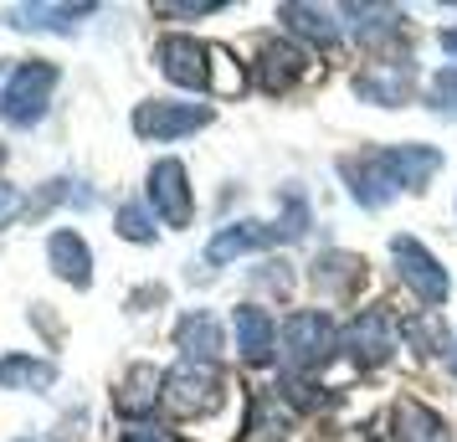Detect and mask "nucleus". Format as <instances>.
<instances>
[{
  "label": "nucleus",
  "instance_id": "nucleus-9",
  "mask_svg": "<svg viewBox=\"0 0 457 442\" xmlns=\"http://www.w3.org/2000/svg\"><path fill=\"white\" fill-rule=\"evenodd\" d=\"M345 180H350L354 201L365 211H380L391 196H401V186H395L391 165H386V154L375 149V154H360V160H345Z\"/></svg>",
  "mask_w": 457,
  "mask_h": 442
},
{
  "label": "nucleus",
  "instance_id": "nucleus-6",
  "mask_svg": "<svg viewBox=\"0 0 457 442\" xmlns=\"http://www.w3.org/2000/svg\"><path fill=\"white\" fill-rule=\"evenodd\" d=\"M206 124H211L206 104H165V98H154V104L134 108V129L145 139H180V134H195Z\"/></svg>",
  "mask_w": 457,
  "mask_h": 442
},
{
  "label": "nucleus",
  "instance_id": "nucleus-5",
  "mask_svg": "<svg viewBox=\"0 0 457 442\" xmlns=\"http://www.w3.org/2000/svg\"><path fill=\"white\" fill-rule=\"evenodd\" d=\"M154 63L170 83L180 88H211V63H216V46H201L195 37H165L154 46Z\"/></svg>",
  "mask_w": 457,
  "mask_h": 442
},
{
  "label": "nucleus",
  "instance_id": "nucleus-15",
  "mask_svg": "<svg viewBox=\"0 0 457 442\" xmlns=\"http://www.w3.org/2000/svg\"><path fill=\"white\" fill-rule=\"evenodd\" d=\"M160 396H165V376H160L154 365H134L113 401H119V412H124V417H149V412L160 406Z\"/></svg>",
  "mask_w": 457,
  "mask_h": 442
},
{
  "label": "nucleus",
  "instance_id": "nucleus-27",
  "mask_svg": "<svg viewBox=\"0 0 457 442\" xmlns=\"http://www.w3.org/2000/svg\"><path fill=\"white\" fill-rule=\"evenodd\" d=\"M119 237H129V242H154V221H149L145 206H124L119 211Z\"/></svg>",
  "mask_w": 457,
  "mask_h": 442
},
{
  "label": "nucleus",
  "instance_id": "nucleus-14",
  "mask_svg": "<svg viewBox=\"0 0 457 442\" xmlns=\"http://www.w3.org/2000/svg\"><path fill=\"white\" fill-rule=\"evenodd\" d=\"M380 154H386V165H391L401 190H421L442 170V154L432 145H395V149H380Z\"/></svg>",
  "mask_w": 457,
  "mask_h": 442
},
{
  "label": "nucleus",
  "instance_id": "nucleus-3",
  "mask_svg": "<svg viewBox=\"0 0 457 442\" xmlns=\"http://www.w3.org/2000/svg\"><path fill=\"white\" fill-rule=\"evenodd\" d=\"M52 88H57V67L42 63V57H31V63H21L11 72L5 98H0V113L16 129H31L46 113V104H52Z\"/></svg>",
  "mask_w": 457,
  "mask_h": 442
},
{
  "label": "nucleus",
  "instance_id": "nucleus-2",
  "mask_svg": "<svg viewBox=\"0 0 457 442\" xmlns=\"http://www.w3.org/2000/svg\"><path fill=\"white\" fill-rule=\"evenodd\" d=\"M216 401H221V371L206 365V360H180V365L165 376L160 406H165L170 417H201V412H211Z\"/></svg>",
  "mask_w": 457,
  "mask_h": 442
},
{
  "label": "nucleus",
  "instance_id": "nucleus-30",
  "mask_svg": "<svg viewBox=\"0 0 457 442\" xmlns=\"http://www.w3.org/2000/svg\"><path fill=\"white\" fill-rule=\"evenodd\" d=\"M21 206H26V201L16 196V190H11V186H0V227H5V221H11V216H16Z\"/></svg>",
  "mask_w": 457,
  "mask_h": 442
},
{
  "label": "nucleus",
  "instance_id": "nucleus-19",
  "mask_svg": "<svg viewBox=\"0 0 457 442\" xmlns=\"http://www.w3.org/2000/svg\"><path fill=\"white\" fill-rule=\"evenodd\" d=\"M278 16H283V26H288L293 37H303V42H313V46H334V42H339L334 16H329V11H319V5H298V0H293V5L278 11Z\"/></svg>",
  "mask_w": 457,
  "mask_h": 442
},
{
  "label": "nucleus",
  "instance_id": "nucleus-22",
  "mask_svg": "<svg viewBox=\"0 0 457 442\" xmlns=\"http://www.w3.org/2000/svg\"><path fill=\"white\" fill-rule=\"evenodd\" d=\"M360 278H365V268H360V257H350V253H324L313 263V283L329 288V294H354Z\"/></svg>",
  "mask_w": 457,
  "mask_h": 442
},
{
  "label": "nucleus",
  "instance_id": "nucleus-23",
  "mask_svg": "<svg viewBox=\"0 0 457 442\" xmlns=\"http://www.w3.org/2000/svg\"><path fill=\"white\" fill-rule=\"evenodd\" d=\"M406 339H411V350L421 355H436V350H447V329H442V314L436 309H421V314L406 319Z\"/></svg>",
  "mask_w": 457,
  "mask_h": 442
},
{
  "label": "nucleus",
  "instance_id": "nucleus-8",
  "mask_svg": "<svg viewBox=\"0 0 457 442\" xmlns=\"http://www.w3.org/2000/svg\"><path fill=\"white\" fill-rule=\"evenodd\" d=\"M149 206L165 216V227H190V186H186V165L180 160H160L149 170Z\"/></svg>",
  "mask_w": 457,
  "mask_h": 442
},
{
  "label": "nucleus",
  "instance_id": "nucleus-31",
  "mask_svg": "<svg viewBox=\"0 0 457 442\" xmlns=\"http://www.w3.org/2000/svg\"><path fill=\"white\" fill-rule=\"evenodd\" d=\"M436 42H442V52H447V57H457V31H442Z\"/></svg>",
  "mask_w": 457,
  "mask_h": 442
},
{
  "label": "nucleus",
  "instance_id": "nucleus-11",
  "mask_svg": "<svg viewBox=\"0 0 457 442\" xmlns=\"http://www.w3.org/2000/svg\"><path fill=\"white\" fill-rule=\"evenodd\" d=\"M231 329H237V350L247 365H268L272 350H278V329H272L268 309H257V304H242L237 314H231Z\"/></svg>",
  "mask_w": 457,
  "mask_h": 442
},
{
  "label": "nucleus",
  "instance_id": "nucleus-29",
  "mask_svg": "<svg viewBox=\"0 0 457 442\" xmlns=\"http://www.w3.org/2000/svg\"><path fill=\"white\" fill-rule=\"evenodd\" d=\"M206 11H221V0H195V5H160V16H206Z\"/></svg>",
  "mask_w": 457,
  "mask_h": 442
},
{
  "label": "nucleus",
  "instance_id": "nucleus-1",
  "mask_svg": "<svg viewBox=\"0 0 457 442\" xmlns=\"http://www.w3.org/2000/svg\"><path fill=\"white\" fill-rule=\"evenodd\" d=\"M339 329H334V319L324 309H298L288 314L283 324V355H288V371L293 376H303V371H319L324 360L339 350Z\"/></svg>",
  "mask_w": 457,
  "mask_h": 442
},
{
  "label": "nucleus",
  "instance_id": "nucleus-21",
  "mask_svg": "<svg viewBox=\"0 0 457 442\" xmlns=\"http://www.w3.org/2000/svg\"><path fill=\"white\" fill-rule=\"evenodd\" d=\"M345 16H350V31L360 42H386L401 31V11L395 5H345Z\"/></svg>",
  "mask_w": 457,
  "mask_h": 442
},
{
  "label": "nucleus",
  "instance_id": "nucleus-4",
  "mask_svg": "<svg viewBox=\"0 0 457 442\" xmlns=\"http://www.w3.org/2000/svg\"><path fill=\"white\" fill-rule=\"evenodd\" d=\"M391 257L395 268H401V278L411 283L416 298H427V304H447V294H453V278H447V268L436 263L416 237H395L391 242Z\"/></svg>",
  "mask_w": 457,
  "mask_h": 442
},
{
  "label": "nucleus",
  "instance_id": "nucleus-7",
  "mask_svg": "<svg viewBox=\"0 0 457 442\" xmlns=\"http://www.w3.org/2000/svg\"><path fill=\"white\" fill-rule=\"evenodd\" d=\"M345 350H350V360L360 365V371H380L386 360H391V319L380 314V309H365V314L350 319V329H345V339H339Z\"/></svg>",
  "mask_w": 457,
  "mask_h": 442
},
{
  "label": "nucleus",
  "instance_id": "nucleus-18",
  "mask_svg": "<svg viewBox=\"0 0 457 442\" xmlns=\"http://www.w3.org/2000/svg\"><path fill=\"white\" fill-rule=\"evenodd\" d=\"M57 380V365L37 355H0V386L5 391H46Z\"/></svg>",
  "mask_w": 457,
  "mask_h": 442
},
{
  "label": "nucleus",
  "instance_id": "nucleus-25",
  "mask_svg": "<svg viewBox=\"0 0 457 442\" xmlns=\"http://www.w3.org/2000/svg\"><path fill=\"white\" fill-rule=\"evenodd\" d=\"M303 232H309V206H303V196L293 190L288 201H283V221L272 227V237H278V242H298Z\"/></svg>",
  "mask_w": 457,
  "mask_h": 442
},
{
  "label": "nucleus",
  "instance_id": "nucleus-32",
  "mask_svg": "<svg viewBox=\"0 0 457 442\" xmlns=\"http://www.w3.org/2000/svg\"><path fill=\"white\" fill-rule=\"evenodd\" d=\"M453 371H457V345H453Z\"/></svg>",
  "mask_w": 457,
  "mask_h": 442
},
{
  "label": "nucleus",
  "instance_id": "nucleus-13",
  "mask_svg": "<svg viewBox=\"0 0 457 442\" xmlns=\"http://www.w3.org/2000/svg\"><path fill=\"white\" fill-rule=\"evenodd\" d=\"M268 242H278L272 227H262V221H231V227H221V232L211 237L206 263H211V268H221V263L247 257V253H257V247H268Z\"/></svg>",
  "mask_w": 457,
  "mask_h": 442
},
{
  "label": "nucleus",
  "instance_id": "nucleus-16",
  "mask_svg": "<svg viewBox=\"0 0 457 442\" xmlns=\"http://www.w3.org/2000/svg\"><path fill=\"white\" fill-rule=\"evenodd\" d=\"M93 16V5H16V11H5V21L16 26V31H72V26Z\"/></svg>",
  "mask_w": 457,
  "mask_h": 442
},
{
  "label": "nucleus",
  "instance_id": "nucleus-12",
  "mask_svg": "<svg viewBox=\"0 0 457 442\" xmlns=\"http://www.w3.org/2000/svg\"><path fill=\"white\" fill-rule=\"evenodd\" d=\"M46 263H52V273L62 278V283H72V288H87V283H93V253H87V242L78 232H52Z\"/></svg>",
  "mask_w": 457,
  "mask_h": 442
},
{
  "label": "nucleus",
  "instance_id": "nucleus-26",
  "mask_svg": "<svg viewBox=\"0 0 457 442\" xmlns=\"http://www.w3.org/2000/svg\"><path fill=\"white\" fill-rule=\"evenodd\" d=\"M432 108L442 119H457V67H442L432 78Z\"/></svg>",
  "mask_w": 457,
  "mask_h": 442
},
{
  "label": "nucleus",
  "instance_id": "nucleus-17",
  "mask_svg": "<svg viewBox=\"0 0 457 442\" xmlns=\"http://www.w3.org/2000/svg\"><path fill=\"white\" fill-rule=\"evenodd\" d=\"M395 442H453L447 421L421 401H395Z\"/></svg>",
  "mask_w": 457,
  "mask_h": 442
},
{
  "label": "nucleus",
  "instance_id": "nucleus-24",
  "mask_svg": "<svg viewBox=\"0 0 457 442\" xmlns=\"http://www.w3.org/2000/svg\"><path fill=\"white\" fill-rule=\"evenodd\" d=\"M360 93L370 98V104H380V108H401L406 104V78H386V72H365L360 78Z\"/></svg>",
  "mask_w": 457,
  "mask_h": 442
},
{
  "label": "nucleus",
  "instance_id": "nucleus-28",
  "mask_svg": "<svg viewBox=\"0 0 457 442\" xmlns=\"http://www.w3.org/2000/svg\"><path fill=\"white\" fill-rule=\"evenodd\" d=\"M119 442H170V432H160V427H145V421H134V427H124V438Z\"/></svg>",
  "mask_w": 457,
  "mask_h": 442
},
{
  "label": "nucleus",
  "instance_id": "nucleus-10",
  "mask_svg": "<svg viewBox=\"0 0 457 442\" xmlns=\"http://www.w3.org/2000/svg\"><path fill=\"white\" fill-rule=\"evenodd\" d=\"M257 88H268V93H288L303 72H309V52L298 42H268L257 52Z\"/></svg>",
  "mask_w": 457,
  "mask_h": 442
},
{
  "label": "nucleus",
  "instance_id": "nucleus-20",
  "mask_svg": "<svg viewBox=\"0 0 457 442\" xmlns=\"http://www.w3.org/2000/svg\"><path fill=\"white\" fill-rule=\"evenodd\" d=\"M175 339H180L186 360H206V365H216V355H221V324H216L211 314H186L180 319V329H175Z\"/></svg>",
  "mask_w": 457,
  "mask_h": 442
}]
</instances>
